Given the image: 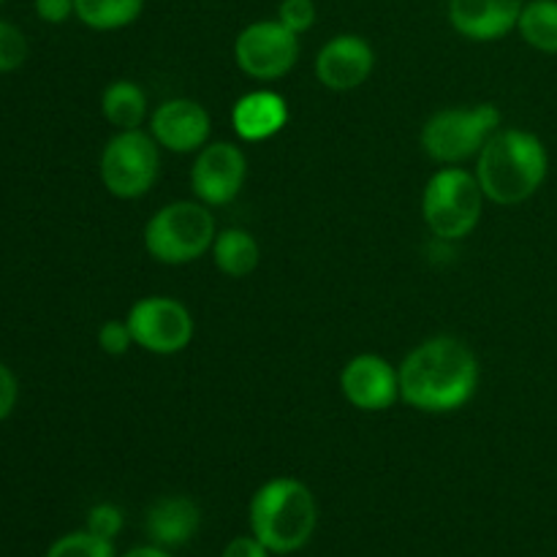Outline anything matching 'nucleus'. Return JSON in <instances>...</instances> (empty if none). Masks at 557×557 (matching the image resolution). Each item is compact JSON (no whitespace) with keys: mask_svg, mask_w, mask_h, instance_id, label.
I'll list each match as a JSON object with an SVG mask.
<instances>
[{"mask_svg":"<svg viewBox=\"0 0 557 557\" xmlns=\"http://www.w3.org/2000/svg\"><path fill=\"white\" fill-rule=\"evenodd\" d=\"M201 525V511L185 495H163L147 509L145 531L152 544L174 549L188 544Z\"/></svg>","mask_w":557,"mask_h":557,"instance_id":"obj_15","label":"nucleus"},{"mask_svg":"<svg viewBox=\"0 0 557 557\" xmlns=\"http://www.w3.org/2000/svg\"><path fill=\"white\" fill-rule=\"evenodd\" d=\"M400 400L422 413H449L471 403L479 389V359L451 335L419 343L400 368Z\"/></svg>","mask_w":557,"mask_h":557,"instance_id":"obj_1","label":"nucleus"},{"mask_svg":"<svg viewBox=\"0 0 557 557\" xmlns=\"http://www.w3.org/2000/svg\"><path fill=\"white\" fill-rule=\"evenodd\" d=\"M517 30L539 52H557V0H531L522 5Z\"/></svg>","mask_w":557,"mask_h":557,"instance_id":"obj_20","label":"nucleus"},{"mask_svg":"<svg viewBox=\"0 0 557 557\" xmlns=\"http://www.w3.org/2000/svg\"><path fill=\"white\" fill-rule=\"evenodd\" d=\"M500 109L493 103H479L468 109H441L424 123L422 150L433 161L455 166L479 156L490 136L498 131Z\"/></svg>","mask_w":557,"mask_h":557,"instance_id":"obj_6","label":"nucleus"},{"mask_svg":"<svg viewBox=\"0 0 557 557\" xmlns=\"http://www.w3.org/2000/svg\"><path fill=\"white\" fill-rule=\"evenodd\" d=\"M101 114L117 131H136L147 117V96L136 82L117 79L103 90Z\"/></svg>","mask_w":557,"mask_h":557,"instance_id":"obj_18","label":"nucleus"},{"mask_svg":"<svg viewBox=\"0 0 557 557\" xmlns=\"http://www.w3.org/2000/svg\"><path fill=\"white\" fill-rule=\"evenodd\" d=\"M128 326L134 343L145 351L169 357L180 354L194 341V315L180 299L172 297H145L128 310Z\"/></svg>","mask_w":557,"mask_h":557,"instance_id":"obj_8","label":"nucleus"},{"mask_svg":"<svg viewBox=\"0 0 557 557\" xmlns=\"http://www.w3.org/2000/svg\"><path fill=\"white\" fill-rule=\"evenodd\" d=\"M131 346H136V343L134 335H131L128 321L112 319L107 324H101V330H98V348L103 354H109V357H123V354H128Z\"/></svg>","mask_w":557,"mask_h":557,"instance_id":"obj_24","label":"nucleus"},{"mask_svg":"<svg viewBox=\"0 0 557 557\" xmlns=\"http://www.w3.org/2000/svg\"><path fill=\"white\" fill-rule=\"evenodd\" d=\"M215 218L201 201H172L161 207L145 226V248L169 267L201 259L215 243Z\"/></svg>","mask_w":557,"mask_h":557,"instance_id":"obj_4","label":"nucleus"},{"mask_svg":"<svg viewBox=\"0 0 557 557\" xmlns=\"http://www.w3.org/2000/svg\"><path fill=\"white\" fill-rule=\"evenodd\" d=\"M47 557H117L114 555V544L107 539L96 536L85 528V531H74L60 536L52 547L47 549Z\"/></svg>","mask_w":557,"mask_h":557,"instance_id":"obj_21","label":"nucleus"},{"mask_svg":"<svg viewBox=\"0 0 557 557\" xmlns=\"http://www.w3.org/2000/svg\"><path fill=\"white\" fill-rule=\"evenodd\" d=\"M210 114L194 98H169L152 112L150 134L169 152H199L210 141Z\"/></svg>","mask_w":557,"mask_h":557,"instance_id":"obj_12","label":"nucleus"},{"mask_svg":"<svg viewBox=\"0 0 557 557\" xmlns=\"http://www.w3.org/2000/svg\"><path fill=\"white\" fill-rule=\"evenodd\" d=\"M288 123L286 98L275 90H253L232 109V125L243 141H267Z\"/></svg>","mask_w":557,"mask_h":557,"instance_id":"obj_16","label":"nucleus"},{"mask_svg":"<svg viewBox=\"0 0 557 557\" xmlns=\"http://www.w3.org/2000/svg\"><path fill=\"white\" fill-rule=\"evenodd\" d=\"M145 0H74L82 25L92 30H120L139 20Z\"/></svg>","mask_w":557,"mask_h":557,"instance_id":"obj_19","label":"nucleus"},{"mask_svg":"<svg viewBox=\"0 0 557 557\" xmlns=\"http://www.w3.org/2000/svg\"><path fill=\"white\" fill-rule=\"evenodd\" d=\"M161 172V152L152 134L145 131H117L107 141L98 161L103 188L117 199H141L156 185Z\"/></svg>","mask_w":557,"mask_h":557,"instance_id":"obj_7","label":"nucleus"},{"mask_svg":"<svg viewBox=\"0 0 557 557\" xmlns=\"http://www.w3.org/2000/svg\"><path fill=\"white\" fill-rule=\"evenodd\" d=\"M272 553L250 533V536H237L223 547L221 557H270Z\"/></svg>","mask_w":557,"mask_h":557,"instance_id":"obj_28","label":"nucleus"},{"mask_svg":"<svg viewBox=\"0 0 557 557\" xmlns=\"http://www.w3.org/2000/svg\"><path fill=\"white\" fill-rule=\"evenodd\" d=\"M20 400V384H16V375L11 373L9 364L0 362V422L11 417V411L16 408Z\"/></svg>","mask_w":557,"mask_h":557,"instance_id":"obj_26","label":"nucleus"},{"mask_svg":"<svg viewBox=\"0 0 557 557\" xmlns=\"http://www.w3.org/2000/svg\"><path fill=\"white\" fill-rule=\"evenodd\" d=\"M0 5H3V0H0Z\"/></svg>","mask_w":557,"mask_h":557,"instance_id":"obj_30","label":"nucleus"},{"mask_svg":"<svg viewBox=\"0 0 557 557\" xmlns=\"http://www.w3.org/2000/svg\"><path fill=\"white\" fill-rule=\"evenodd\" d=\"M123 511L114 504H98L87 511V531L96 533V536L107 539V542H114L123 531Z\"/></svg>","mask_w":557,"mask_h":557,"instance_id":"obj_23","label":"nucleus"},{"mask_svg":"<svg viewBox=\"0 0 557 557\" xmlns=\"http://www.w3.org/2000/svg\"><path fill=\"white\" fill-rule=\"evenodd\" d=\"M341 389L359 411H386L400 400V370L379 354H359L341 370Z\"/></svg>","mask_w":557,"mask_h":557,"instance_id":"obj_11","label":"nucleus"},{"mask_svg":"<svg viewBox=\"0 0 557 557\" xmlns=\"http://www.w3.org/2000/svg\"><path fill=\"white\" fill-rule=\"evenodd\" d=\"M36 14L49 25H63L71 14H76L74 0H36Z\"/></svg>","mask_w":557,"mask_h":557,"instance_id":"obj_27","label":"nucleus"},{"mask_svg":"<svg viewBox=\"0 0 557 557\" xmlns=\"http://www.w3.org/2000/svg\"><path fill=\"white\" fill-rule=\"evenodd\" d=\"M525 0H449V22L471 41H495L517 27Z\"/></svg>","mask_w":557,"mask_h":557,"instance_id":"obj_14","label":"nucleus"},{"mask_svg":"<svg viewBox=\"0 0 557 557\" xmlns=\"http://www.w3.org/2000/svg\"><path fill=\"white\" fill-rule=\"evenodd\" d=\"M482 185L466 169H441L424 185L422 218L430 232L446 243L466 239L482 221Z\"/></svg>","mask_w":557,"mask_h":557,"instance_id":"obj_5","label":"nucleus"},{"mask_svg":"<svg viewBox=\"0 0 557 557\" xmlns=\"http://www.w3.org/2000/svg\"><path fill=\"white\" fill-rule=\"evenodd\" d=\"M212 259L218 270L228 277H248L259 267V243L245 228H223L212 243Z\"/></svg>","mask_w":557,"mask_h":557,"instance_id":"obj_17","label":"nucleus"},{"mask_svg":"<svg viewBox=\"0 0 557 557\" xmlns=\"http://www.w3.org/2000/svg\"><path fill=\"white\" fill-rule=\"evenodd\" d=\"M250 533L272 555H294L313 539L319 506L308 484L281 476L261 484L250 498Z\"/></svg>","mask_w":557,"mask_h":557,"instance_id":"obj_3","label":"nucleus"},{"mask_svg":"<svg viewBox=\"0 0 557 557\" xmlns=\"http://www.w3.org/2000/svg\"><path fill=\"white\" fill-rule=\"evenodd\" d=\"M245 177H248V161L237 145L207 141L196 152L194 169H190V188L201 205L223 207L237 199Z\"/></svg>","mask_w":557,"mask_h":557,"instance_id":"obj_10","label":"nucleus"},{"mask_svg":"<svg viewBox=\"0 0 557 557\" xmlns=\"http://www.w3.org/2000/svg\"><path fill=\"white\" fill-rule=\"evenodd\" d=\"M547 147L531 131H495L476 156V180L484 199L500 207L522 205L547 180Z\"/></svg>","mask_w":557,"mask_h":557,"instance_id":"obj_2","label":"nucleus"},{"mask_svg":"<svg viewBox=\"0 0 557 557\" xmlns=\"http://www.w3.org/2000/svg\"><path fill=\"white\" fill-rule=\"evenodd\" d=\"M123 557H172V553L163 547H158V544H145V547L128 549Z\"/></svg>","mask_w":557,"mask_h":557,"instance_id":"obj_29","label":"nucleus"},{"mask_svg":"<svg viewBox=\"0 0 557 557\" xmlns=\"http://www.w3.org/2000/svg\"><path fill=\"white\" fill-rule=\"evenodd\" d=\"M27 38L11 22H0V74H11L27 60Z\"/></svg>","mask_w":557,"mask_h":557,"instance_id":"obj_22","label":"nucleus"},{"mask_svg":"<svg viewBox=\"0 0 557 557\" xmlns=\"http://www.w3.org/2000/svg\"><path fill=\"white\" fill-rule=\"evenodd\" d=\"M277 20L292 33H308L315 25V3L313 0H283L277 9Z\"/></svg>","mask_w":557,"mask_h":557,"instance_id":"obj_25","label":"nucleus"},{"mask_svg":"<svg viewBox=\"0 0 557 557\" xmlns=\"http://www.w3.org/2000/svg\"><path fill=\"white\" fill-rule=\"evenodd\" d=\"M375 69V52L362 36L343 33L330 38L315 54V79L337 92L357 90Z\"/></svg>","mask_w":557,"mask_h":557,"instance_id":"obj_13","label":"nucleus"},{"mask_svg":"<svg viewBox=\"0 0 557 557\" xmlns=\"http://www.w3.org/2000/svg\"><path fill=\"white\" fill-rule=\"evenodd\" d=\"M299 36L281 20L253 22L245 27L234 44V60L248 76L261 82L281 79L297 65Z\"/></svg>","mask_w":557,"mask_h":557,"instance_id":"obj_9","label":"nucleus"}]
</instances>
